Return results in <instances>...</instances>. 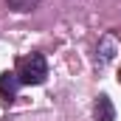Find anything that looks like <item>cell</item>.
I'll return each mask as SVG.
<instances>
[{
  "mask_svg": "<svg viewBox=\"0 0 121 121\" xmlns=\"http://www.w3.org/2000/svg\"><path fill=\"white\" fill-rule=\"evenodd\" d=\"M17 79L20 85H42L48 79V62L42 54H28L23 59H17Z\"/></svg>",
  "mask_w": 121,
  "mask_h": 121,
  "instance_id": "1",
  "label": "cell"
},
{
  "mask_svg": "<svg viewBox=\"0 0 121 121\" xmlns=\"http://www.w3.org/2000/svg\"><path fill=\"white\" fill-rule=\"evenodd\" d=\"M20 87H23V85H20V79H17V70H6V73H0V93H3L9 101L17 96Z\"/></svg>",
  "mask_w": 121,
  "mask_h": 121,
  "instance_id": "2",
  "label": "cell"
},
{
  "mask_svg": "<svg viewBox=\"0 0 121 121\" xmlns=\"http://www.w3.org/2000/svg\"><path fill=\"white\" fill-rule=\"evenodd\" d=\"M96 121H116V107L107 93H101L96 99Z\"/></svg>",
  "mask_w": 121,
  "mask_h": 121,
  "instance_id": "3",
  "label": "cell"
},
{
  "mask_svg": "<svg viewBox=\"0 0 121 121\" xmlns=\"http://www.w3.org/2000/svg\"><path fill=\"white\" fill-rule=\"evenodd\" d=\"M99 54H101V56H99V65H107V62L116 56V39H113V37H104L101 45H99Z\"/></svg>",
  "mask_w": 121,
  "mask_h": 121,
  "instance_id": "4",
  "label": "cell"
},
{
  "mask_svg": "<svg viewBox=\"0 0 121 121\" xmlns=\"http://www.w3.org/2000/svg\"><path fill=\"white\" fill-rule=\"evenodd\" d=\"M37 3L39 0H6V6L14 11H31V9H37Z\"/></svg>",
  "mask_w": 121,
  "mask_h": 121,
  "instance_id": "5",
  "label": "cell"
}]
</instances>
